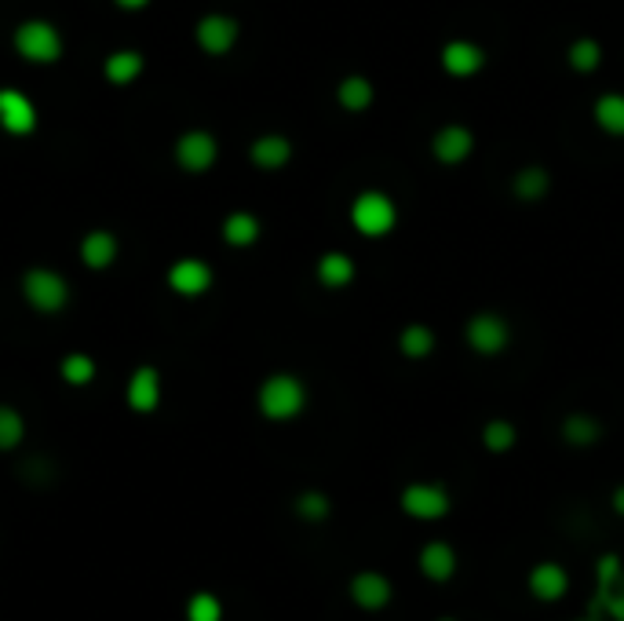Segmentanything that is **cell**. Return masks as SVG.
Segmentation results:
<instances>
[{
  "instance_id": "obj_14",
  "label": "cell",
  "mask_w": 624,
  "mask_h": 621,
  "mask_svg": "<svg viewBox=\"0 0 624 621\" xmlns=\"http://www.w3.org/2000/svg\"><path fill=\"white\" fill-rule=\"evenodd\" d=\"M147 73V56L139 48H114L103 59V81L114 89H131Z\"/></svg>"
},
{
  "instance_id": "obj_30",
  "label": "cell",
  "mask_w": 624,
  "mask_h": 621,
  "mask_svg": "<svg viewBox=\"0 0 624 621\" xmlns=\"http://www.w3.org/2000/svg\"><path fill=\"white\" fill-rule=\"evenodd\" d=\"M515 439H519V432H515V424L511 421H486V428H482V446H486L489 453H508Z\"/></svg>"
},
{
  "instance_id": "obj_1",
  "label": "cell",
  "mask_w": 624,
  "mask_h": 621,
  "mask_svg": "<svg viewBox=\"0 0 624 621\" xmlns=\"http://www.w3.org/2000/svg\"><path fill=\"white\" fill-rule=\"evenodd\" d=\"M11 51L30 62V67H55V62H62L66 56V37L59 23H51V19L44 15H30L22 19V23L11 30Z\"/></svg>"
},
{
  "instance_id": "obj_24",
  "label": "cell",
  "mask_w": 624,
  "mask_h": 621,
  "mask_svg": "<svg viewBox=\"0 0 624 621\" xmlns=\"http://www.w3.org/2000/svg\"><path fill=\"white\" fill-rule=\"evenodd\" d=\"M563 439L569 446H577V450H588V446H596L602 439V424L591 413H569L563 421Z\"/></svg>"
},
{
  "instance_id": "obj_12",
  "label": "cell",
  "mask_w": 624,
  "mask_h": 621,
  "mask_svg": "<svg viewBox=\"0 0 624 621\" xmlns=\"http://www.w3.org/2000/svg\"><path fill=\"white\" fill-rule=\"evenodd\" d=\"M467 344L475 355L497 358L504 347L511 344V325L493 311H478L475 319L467 322Z\"/></svg>"
},
{
  "instance_id": "obj_29",
  "label": "cell",
  "mask_w": 624,
  "mask_h": 621,
  "mask_svg": "<svg viewBox=\"0 0 624 621\" xmlns=\"http://www.w3.org/2000/svg\"><path fill=\"white\" fill-rule=\"evenodd\" d=\"M566 59L577 73H596L599 62H602V48H599L596 37H577L574 45H569Z\"/></svg>"
},
{
  "instance_id": "obj_9",
  "label": "cell",
  "mask_w": 624,
  "mask_h": 621,
  "mask_svg": "<svg viewBox=\"0 0 624 621\" xmlns=\"http://www.w3.org/2000/svg\"><path fill=\"white\" fill-rule=\"evenodd\" d=\"M164 402V377L161 369L153 363H142L128 373L125 380V406L131 413H139V417H150V413H158Z\"/></svg>"
},
{
  "instance_id": "obj_3",
  "label": "cell",
  "mask_w": 624,
  "mask_h": 621,
  "mask_svg": "<svg viewBox=\"0 0 624 621\" xmlns=\"http://www.w3.org/2000/svg\"><path fill=\"white\" fill-rule=\"evenodd\" d=\"M256 410L274 424L296 421L307 410V384L296 373H270L256 391Z\"/></svg>"
},
{
  "instance_id": "obj_31",
  "label": "cell",
  "mask_w": 624,
  "mask_h": 621,
  "mask_svg": "<svg viewBox=\"0 0 624 621\" xmlns=\"http://www.w3.org/2000/svg\"><path fill=\"white\" fill-rule=\"evenodd\" d=\"M296 516L303 522H325L333 516V501H328L322 490H303V494L296 497Z\"/></svg>"
},
{
  "instance_id": "obj_34",
  "label": "cell",
  "mask_w": 624,
  "mask_h": 621,
  "mask_svg": "<svg viewBox=\"0 0 624 621\" xmlns=\"http://www.w3.org/2000/svg\"><path fill=\"white\" fill-rule=\"evenodd\" d=\"M109 4H114L117 12H128V15H136V12H147V8L153 4V0H109Z\"/></svg>"
},
{
  "instance_id": "obj_11",
  "label": "cell",
  "mask_w": 624,
  "mask_h": 621,
  "mask_svg": "<svg viewBox=\"0 0 624 621\" xmlns=\"http://www.w3.org/2000/svg\"><path fill=\"white\" fill-rule=\"evenodd\" d=\"M120 256V238L109 231V227H88L81 234V242H77V260L92 271V275H103L117 264Z\"/></svg>"
},
{
  "instance_id": "obj_8",
  "label": "cell",
  "mask_w": 624,
  "mask_h": 621,
  "mask_svg": "<svg viewBox=\"0 0 624 621\" xmlns=\"http://www.w3.org/2000/svg\"><path fill=\"white\" fill-rule=\"evenodd\" d=\"M41 128V111L15 84H0V133L11 139H26Z\"/></svg>"
},
{
  "instance_id": "obj_2",
  "label": "cell",
  "mask_w": 624,
  "mask_h": 621,
  "mask_svg": "<svg viewBox=\"0 0 624 621\" xmlns=\"http://www.w3.org/2000/svg\"><path fill=\"white\" fill-rule=\"evenodd\" d=\"M19 297H22V303H26L33 314H44V319H51V314H62L73 303V286H70V278H66L62 271L37 264V267L22 271Z\"/></svg>"
},
{
  "instance_id": "obj_22",
  "label": "cell",
  "mask_w": 624,
  "mask_h": 621,
  "mask_svg": "<svg viewBox=\"0 0 624 621\" xmlns=\"http://www.w3.org/2000/svg\"><path fill=\"white\" fill-rule=\"evenodd\" d=\"M314 275L325 289H344L355 281V260L347 253H325V256H317Z\"/></svg>"
},
{
  "instance_id": "obj_15",
  "label": "cell",
  "mask_w": 624,
  "mask_h": 621,
  "mask_svg": "<svg viewBox=\"0 0 624 621\" xmlns=\"http://www.w3.org/2000/svg\"><path fill=\"white\" fill-rule=\"evenodd\" d=\"M249 161L259 172H278L292 161V139L281 133H263L249 143Z\"/></svg>"
},
{
  "instance_id": "obj_37",
  "label": "cell",
  "mask_w": 624,
  "mask_h": 621,
  "mask_svg": "<svg viewBox=\"0 0 624 621\" xmlns=\"http://www.w3.org/2000/svg\"><path fill=\"white\" fill-rule=\"evenodd\" d=\"M438 621H457V618H438Z\"/></svg>"
},
{
  "instance_id": "obj_27",
  "label": "cell",
  "mask_w": 624,
  "mask_h": 621,
  "mask_svg": "<svg viewBox=\"0 0 624 621\" xmlns=\"http://www.w3.org/2000/svg\"><path fill=\"white\" fill-rule=\"evenodd\" d=\"M22 439H26V417L15 406L0 402V453L19 450Z\"/></svg>"
},
{
  "instance_id": "obj_19",
  "label": "cell",
  "mask_w": 624,
  "mask_h": 621,
  "mask_svg": "<svg viewBox=\"0 0 624 621\" xmlns=\"http://www.w3.org/2000/svg\"><path fill=\"white\" fill-rule=\"evenodd\" d=\"M219 238H223L230 249H252L263 238V223H259V216L249 209L227 212L223 223H219Z\"/></svg>"
},
{
  "instance_id": "obj_36",
  "label": "cell",
  "mask_w": 624,
  "mask_h": 621,
  "mask_svg": "<svg viewBox=\"0 0 624 621\" xmlns=\"http://www.w3.org/2000/svg\"><path fill=\"white\" fill-rule=\"evenodd\" d=\"M577 621H599V618H591V614H588V618H577Z\"/></svg>"
},
{
  "instance_id": "obj_17",
  "label": "cell",
  "mask_w": 624,
  "mask_h": 621,
  "mask_svg": "<svg viewBox=\"0 0 624 621\" xmlns=\"http://www.w3.org/2000/svg\"><path fill=\"white\" fill-rule=\"evenodd\" d=\"M471 150H475V136H471V128L464 125L438 128L431 139V154L435 161H442V165H460V161H467Z\"/></svg>"
},
{
  "instance_id": "obj_23",
  "label": "cell",
  "mask_w": 624,
  "mask_h": 621,
  "mask_svg": "<svg viewBox=\"0 0 624 621\" xmlns=\"http://www.w3.org/2000/svg\"><path fill=\"white\" fill-rule=\"evenodd\" d=\"M372 81L369 78H361V73H350V78H344L336 84V103L344 106L347 114H361V111H369L372 106Z\"/></svg>"
},
{
  "instance_id": "obj_28",
  "label": "cell",
  "mask_w": 624,
  "mask_h": 621,
  "mask_svg": "<svg viewBox=\"0 0 624 621\" xmlns=\"http://www.w3.org/2000/svg\"><path fill=\"white\" fill-rule=\"evenodd\" d=\"M547 187H552V180H547V172L544 169H522L519 176L511 180V191H515V198L519 202H536V198H544Z\"/></svg>"
},
{
  "instance_id": "obj_6",
  "label": "cell",
  "mask_w": 624,
  "mask_h": 621,
  "mask_svg": "<svg viewBox=\"0 0 624 621\" xmlns=\"http://www.w3.org/2000/svg\"><path fill=\"white\" fill-rule=\"evenodd\" d=\"M350 223H355L358 234L366 238H383L394 231V223H398V209H394V202L388 194L380 191H361L355 202H350Z\"/></svg>"
},
{
  "instance_id": "obj_7",
  "label": "cell",
  "mask_w": 624,
  "mask_h": 621,
  "mask_svg": "<svg viewBox=\"0 0 624 621\" xmlns=\"http://www.w3.org/2000/svg\"><path fill=\"white\" fill-rule=\"evenodd\" d=\"M241 41V23L227 12H205L194 23V45L205 51L208 59H223L238 48Z\"/></svg>"
},
{
  "instance_id": "obj_5",
  "label": "cell",
  "mask_w": 624,
  "mask_h": 621,
  "mask_svg": "<svg viewBox=\"0 0 624 621\" xmlns=\"http://www.w3.org/2000/svg\"><path fill=\"white\" fill-rule=\"evenodd\" d=\"M164 286L180 300H201L216 286V267L205 256H175L164 271Z\"/></svg>"
},
{
  "instance_id": "obj_35",
  "label": "cell",
  "mask_w": 624,
  "mask_h": 621,
  "mask_svg": "<svg viewBox=\"0 0 624 621\" xmlns=\"http://www.w3.org/2000/svg\"><path fill=\"white\" fill-rule=\"evenodd\" d=\"M610 505H613V511H617V516H624V483L613 490V497H610Z\"/></svg>"
},
{
  "instance_id": "obj_21",
  "label": "cell",
  "mask_w": 624,
  "mask_h": 621,
  "mask_svg": "<svg viewBox=\"0 0 624 621\" xmlns=\"http://www.w3.org/2000/svg\"><path fill=\"white\" fill-rule=\"evenodd\" d=\"M59 377L66 388H92L99 380V363L88 352H66L59 358Z\"/></svg>"
},
{
  "instance_id": "obj_4",
  "label": "cell",
  "mask_w": 624,
  "mask_h": 621,
  "mask_svg": "<svg viewBox=\"0 0 624 621\" xmlns=\"http://www.w3.org/2000/svg\"><path fill=\"white\" fill-rule=\"evenodd\" d=\"M172 161L186 176H205L219 161V139L208 128H183L172 143Z\"/></svg>"
},
{
  "instance_id": "obj_33",
  "label": "cell",
  "mask_w": 624,
  "mask_h": 621,
  "mask_svg": "<svg viewBox=\"0 0 624 621\" xmlns=\"http://www.w3.org/2000/svg\"><path fill=\"white\" fill-rule=\"evenodd\" d=\"M599 614H606L610 621H624V574H621V582L610 588V596L602 599Z\"/></svg>"
},
{
  "instance_id": "obj_13",
  "label": "cell",
  "mask_w": 624,
  "mask_h": 621,
  "mask_svg": "<svg viewBox=\"0 0 624 621\" xmlns=\"http://www.w3.org/2000/svg\"><path fill=\"white\" fill-rule=\"evenodd\" d=\"M347 593H350V603H355L358 610L377 614V610H383L394 599V585H391V577L380 574V571H358L355 577H350Z\"/></svg>"
},
{
  "instance_id": "obj_32",
  "label": "cell",
  "mask_w": 624,
  "mask_h": 621,
  "mask_svg": "<svg viewBox=\"0 0 624 621\" xmlns=\"http://www.w3.org/2000/svg\"><path fill=\"white\" fill-rule=\"evenodd\" d=\"M186 621H223V603L212 593H197L186 603Z\"/></svg>"
},
{
  "instance_id": "obj_18",
  "label": "cell",
  "mask_w": 624,
  "mask_h": 621,
  "mask_svg": "<svg viewBox=\"0 0 624 621\" xmlns=\"http://www.w3.org/2000/svg\"><path fill=\"white\" fill-rule=\"evenodd\" d=\"M525 585H530V593L541 599V603H558V599L569 593V574H566V566L544 560L530 571Z\"/></svg>"
},
{
  "instance_id": "obj_26",
  "label": "cell",
  "mask_w": 624,
  "mask_h": 621,
  "mask_svg": "<svg viewBox=\"0 0 624 621\" xmlns=\"http://www.w3.org/2000/svg\"><path fill=\"white\" fill-rule=\"evenodd\" d=\"M596 125L610 136H624V95L610 92L596 100Z\"/></svg>"
},
{
  "instance_id": "obj_25",
  "label": "cell",
  "mask_w": 624,
  "mask_h": 621,
  "mask_svg": "<svg viewBox=\"0 0 624 621\" xmlns=\"http://www.w3.org/2000/svg\"><path fill=\"white\" fill-rule=\"evenodd\" d=\"M398 352L405 358H427L435 352V333H431V325H420V322H413V325H405L402 336H398Z\"/></svg>"
},
{
  "instance_id": "obj_10",
  "label": "cell",
  "mask_w": 624,
  "mask_h": 621,
  "mask_svg": "<svg viewBox=\"0 0 624 621\" xmlns=\"http://www.w3.org/2000/svg\"><path fill=\"white\" fill-rule=\"evenodd\" d=\"M449 508H453V497L442 483H409L402 490V511L409 519H420V522H435V519H446Z\"/></svg>"
},
{
  "instance_id": "obj_16",
  "label": "cell",
  "mask_w": 624,
  "mask_h": 621,
  "mask_svg": "<svg viewBox=\"0 0 624 621\" xmlns=\"http://www.w3.org/2000/svg\"><path fill=\"white\" fill-rule=\"evenodd\" d=\"M420 574L427 577V582H435V585H446V582H453L457 577V549L449 541H427L424 549H420Z\"/></svg>"
},
{
  "instance_id": "obj_20",
  "label": "cell",
  "mask_w": 624,
  "mask_h": 621,
  "mask_svg": "<svg viewBox=\"0 0 624 621\" xmlns=\"http://www.w3.org/2000/svg\"><path fill=\"white\" fill-rule=\"evenodd\" d=\"M482 67H486V51L471 41H449L442 48V70L449 78H475Z\"/></svg>"
}]
</instances>
